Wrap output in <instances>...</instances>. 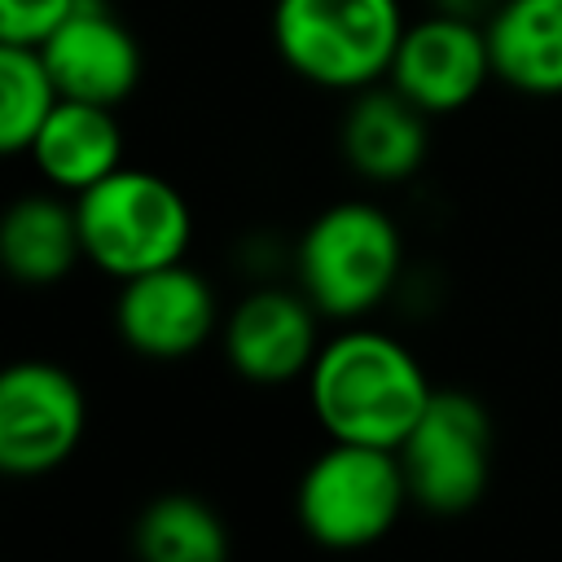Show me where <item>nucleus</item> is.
Wrapping results in <instances>:
<instances>
[{"label": "nucleus", "mask_w": 562, "mask_h": 562, "mask_svg": "<svg viewBox=\"0 0 562 562\" xmlns=\"http://www.w3.org/2000/svg\"><path fill=\"white\" fill-rule=\"evenodd\" d=\"M400 228L373 202H338L299 237L294 268L303 294L325 316L373 312L400 277Z\"/></svg>", "instance_id": "obj_4"}, {"label": "nucleus", "mask_w": 562, "mask_h": 562, "mask_svg": "<svg viewBox=\"0 0 562 562\" xmlns=\"http://www.w3.org/2000/svg\"><path fill=\"white\" fill-rule=\"evenodd\" d=\"M408 501L400 452L369 443H329L299 479V522L325 549H364L382 540Z\"/></svg>", "instance_id": "obj_5"}, {"label": "nucleus", "mask_w": 562, "mask_h": 562, "mask_svg": "<svg viewBox=\"0 0 562 562\" xmlns=\"http://www.w3.org/2000/svg\"><path fill=\"white\" fill-rule=\"evenodd\" d=\"M400 0H277L272 4V44L281 61L316 83L338 92L373 88L391 75L395 48L404 40Z\"/></svg>", "instance_id": "obj_2"}, {"label": "nucleus", "mask_w": 562, "mask_h": 562, "mask_svg": "<svg viewBox=\"0 0 562 562\" xmlns=\"http://www.w3.org/2000/svg\"><path fill=\"white\" fill-rule=\"evenodd\" d=\"M26 154L53 189L79 198L83 189L123 167V132L114 123V105L61 97Z\"/></svg>", "instance_id": "obj_13"}, {"label": "nucleus", "mask_w": 562, "mask_h": 562, "mask_svg": "<svg viewBox=\"0 0 562 562\" xmlns=\"http://www.w3.org/2000/svg\"><path fill=\"white\" fill-rule=\"evenodd\" d=\"M75 215L83 259H92L101 272L119 281L180 263L193 237L184 193L171 180L136 167H119L92 189H83L75 198Z\"/></svg>", "instance_id": "obj_3"}, {"label": "nucleus", "mask_w": 562, "mask_h": 562, "mask_svg": "<svg viewBox=\"0 0 562 562\" xmlns=\"http://www.w3.org/2000/svg\"><path fill=\"white\" fill-rule=\"evenodd\" d=\"M57 101L61 92L44 66V53L35 44L0 40V149L26 154Z\"/></svg>", "instance_id": "obj_17"}, {"label": "nucleus", "mask_w": 562, "mask_h": 562, "mask_svg": "<svg viewBox=\"0 0 562 562\" xmlns=\"http://www.w3.org/2000/svg\"><path fill=\"white\" fill-rule=\"evenodd\" d=\"M501 0H435L439 13H452V18H470V22H487L496 13Z\"/></svg>", "instance_id": "obj_19"}, {"label": "nucleus", "mask_w": 562, "mask_h": 562, "mask_svg": "<svg viewBox=\"0 0 562 562\" xmlns=\"http://www.w3.org/2000/svg\"><path fill=\"white\" fill-rule=\"evenodd\" d=\"M307 395L329 439L395 452L435 391L404 342L382 329H347L316 351Z\"/></svg>", "instance_id": "obj_1"}, {"label": "nucleus", "mask_w": 562, "mask_h": 562, "mask_svg": "<svg viewBox=\"0 0 562 562\" xmlns=\"http://www.w3.org/2000/svg\"><path fill=\"white\" fill-rule=\"evenodd\" d=\"M483 31L501 83L527 97H562V0H501Z\"/></svg>", "instance_id": "obj_14"}, {"label": "nucleus", "mask_w": 562, "mask_h": 562, "mask_svg": "<svg viewBox=\"0 0 562 562\" xmlns=\"http://www.w3.org/2000/svg\"><path fill=\"white\" fill-rule=\"evenodd\" d=\"M79 255H83V237H79V215L70 202L53 193H26L4 211L0 259L9 277H18L22 285L61 281Z\"/></svg>", "instance_id": "obj_15"}, {"label": "nucleus", "mask_w": 562, "mask_h": 562, "mask_svg": "<svg viewBox=\"0 0 562 562\" xmlns=\"http://www.w3.org/2000/svg\"><path fill=\"white\" fill-rule=\"evenodd\" d=\"M492 48L483 22L430 13L404 26V40L391 61V88H400L426 114H452L470 105L492 79Z\"/></svg>", "instance_id": "obj_8"}, {"label": "nucleus", "mask_w": 562, "mask_h": 562, "mask_svg": "<svg viewBox=\"0 0 562 562\" xmlns=\"http://www.w3.org/2000/svg\"><path fill=\"white\" fill-rule=\"evenodd\" d=\"M114 316L132 351L149 360H180V356H193L211 338L215 294L193 268L167 263V268L123 281Z\"/></svg>", "instance_id": "obj_10"}, {"label": "nucleus", "mask_w": 562, "mask_h": 562, "mask_svg": "<svg viewBox=\"0 0 562 562\" xmlns=\"http://www.w3.org/2000/svg\"><path fill=\"white\" fill-rule=\"evenodd\" d=\"M88 404L79 382L48 360H22L0 378V465L48 474L83 439Z\"/></svg>", "instance_id": "obj_7"}, {"label": "nucleus", "mask_w": 562, "mask_h": 562, "mask_svg": "<svg viewBox=\"0 0 562 562\" xmlns=\"http://www.w3.org/2000/svg\"><path fill=\"white\" fill-rule=\"evenodd\" d=\"M35 48L44 53L57 92L70 101L119 105L132 97L145 70L136 35L101 0H79V9Z\"/></svg>", "instance_id": "obj_9"}, {"label": "nucleus", "mask_w": 562, "mask_h": 562, "mask_svg": "<svg viewBox=\"0 0 562 562\" xmlns=\"http://www.w3.org/2000/svg\"><path fill=\"white\" fill-rule=\"evenodd\" d=\"M426 119L430 114L417 110L400 88H360L342 119V154L364 180H408L430 145Z\"/></svg>", "instance_id": "obj_12"}, {"label": "nucleus", "mask_w": 562, "mask_h": 562, "mask_svg": "<svg viewBox=\"0 0 562 562\" xmlns=\"http://www.w3.org/2000/svg\"><path fill=\"white\" fill-rule=\"evenodd\" d=\"M316 303L263 285L246 294L224 321V356L250 382H290L316 360Z\"/></svg>", "instance_id": "obj_11"}, {"label": "nucleus", "mask_w": 562, "mask_h": 562, "mask_svg": "<svg viewBox=\"0 0 562 562\" xmlns=\"http://www.w3.org/2000/svg\"><path fill=\"white\" fill-rule=\"evenodd\" d=\"M136 558L140 562H228V527L206 501L189 492H167V496H154L136 518Z\"/></svg>", "instance_id": "obj_16"}, {"label": "nucleus", "mask_w": 562, "mask_h": 562, "mask_svg": "<svg viewBox=\"0 0 562 562\" xmlns=\"http://www.w3.org/2000/svg\"><path fill=\"white\" fill-rule=\"evenodd\" d=\"M395 452L413 501L430 514H461L492 479V417L465 391H435Z\"/></svg>", "instance_id": "obj_6"}, {"label": "nucleus", "mask_w": 562, "mask_h": 562, "mask_svg": "<svg viewBox=\"0 0 562 562\" xmlns=\"http://www.w3.org/2000/svg\"><path fill=\"white\" fill-rule=\"evenodd\" d=\"M79 0H0V40L4 44H44Z\"/></svg>", "instance_id": "obj_18"}]
</instances>
